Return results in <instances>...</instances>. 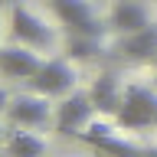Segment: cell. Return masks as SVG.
<instances>
[{"label": "cell", "mask_w": 157, "mask_h": 157, "mask_svg": "<svg viewBox=\"0 0 157 157\" xmlns=\"http://www.w3.org/2000/svg\"><path fill=\"white\" fill-rule=\"evenodd\" d=\"M115 124L121 131H141V128H157V88L147 85H128L121 108L115 115Z\"/></svg>", "instance_id": "obj_1"}, {"label": "cell", "mask_w": 157, "mask_h": 157, "mask_svg": "<svg viewBox=\"0 0 157 157\" xmlns=\"http://www.w3.org/2000/svg\"><path fill=\"white\" fill-rule=\"evenodd\" d=\"M29 88L46 98H66L75 88V69L69 59H46L39 72L29 78Z\"/></svg>", "instance_id": "obj_2"}, {"label": "cell", "mask_w": 157, "mask_h": 157, "mask_svg": "<svg viewBox=\"0 0 157 157\" xmlns=\"http://www.w3.org/2000/svg\"><path fill=\"white\" fill-rule=\"evenodd\" d=\"M10 33H13L17 43H23L29 49H46L52 43V29L46 26V20L39 13H33L26 3H13L10 7Z\"/></svg>", "instance_id": "obj_3"}, {"label": "cell", "mask_w": 157, "mask_h": 157, "mask_svg": "<svg viewBox=\"0 0 157 157\" xmlns=\"http://www.w3.org/2000/svg\"><path fill=\"white\" fill-rule=\"evenodd\" d=\"M49 7H52V13L59 17V23L69 26V33L95 36V39L105 36L108 26L98 23V17L92 13V7H88V0H49Z\"/></svg>", "instance_id": "obj_4"}, {"label": "cell", "mask_w": 157, "mask_h": 157, "mask_svg": "<svg viewBox=\"0 0 157 157\" xmlns=\"http://www.w3.org/2000/svg\"><path fill=\"white\" fill-rule=\"evenodd\" d=\"M92 115H95V105H92V95H82V92H72V95L62 98V105L56 108V131L59 134H78L92 124Z\"/></svg>", "instance_id": "obj_5"}, {"label": "cell", "mask_w": 157, "mask_h": 157, "mask_svg": "<svg viewBox=\"0 0 157 157\" xmlns=\"http://www.w3.org/2000/svg\"><path fill=\"white\" fill-rule=\"evenodd\" d=\"M7 118L17 128H39L49 121V98L39 95V92H26V95L10 98Z\"/></svg>", "instance_id": "obj_6"}, {"label": "cell", "mask_w": 157, "mask_h": 157, "mask_svg": "<svg viewBox=\"0 0 157 157\" xmlns=\"http://www.w3.org/2000/svg\"><path fill=\"white\" fill-rule=\"evenodd\" d=\"M75 137H82L85 144L98 147V151H105L108 157H141L144 154V147H137V144H131V141H124V137H118L108 124H88L85 131H78Z\"/></svg>", "instance_id": "obj_7"}, {"label": "cell", "mask_w": 157, "mask_h": 157, "mask_svg": "<svg viewBox=\"0 0 157 157\" xmlns=\"http://www.w3.org/2000/svg\"><path fill=\"white\" fill-rule=\"evenodd\" d=\"M39 66H43V59L36 56V49L29 46H3L0 49V72L7 78H33L39 72Z\"/></svg>", "instance_id": "obj_8"}, {"label": "cell", "mask_w": 157, "mask_h": 157, "mask_svg": "<svg viewBox=\"0 0 157 157\" xmlns=\"http://www.w3.org/2000/svg\"><path fill=\"white\" fill-rule=\"evenodd\" d=\"M151 23L147 17L144 3H137V0H115V7H111V17H108V26L118 29V33H137V29H144Z\"/></svg>", "instance_id": "obj_9"}, {"label": "cell", "mask_w": 157, "mask_h": 157, "mask_svg": "<svg viewBox=\"0 0 157 157\" xmlns=\"http://www.w3.org/2000/svg\"><path fill=\"white\" fill-rule=\"evenodd\" d=\"M92 105H95L98 115H118V108H121V98H124V92H121V82H118V75H111V72H105V75H98L95 82H92Z\"/></svg>", "instance_id": "obj_10"}, {"label": "cell", "mask_w": 157, "mask_h": 157, "mask_svg": "<svg viewBox=\"0 0 157 157\" xmlns=\"http://www.w3.org/2000/svg\"><path fill=\"white\" fill-rule=\"evenodd\" d=\"M121 52L134 62H154L157 59V23H147L137 33H128L121 39Z\"/></svg>", "instance_id": "obj_11"}, {"label": "cell", "mask_w": 157, "mask_h": 157, "mask_svg": "<svg viewBox=\"0 0 157 157\" xmlns=\"http://www.w3.org/2000/svg\"><path fill=\"white\" fill-rule=\"evenodd\" d=\"M7 147H10V157H43L46 154V141L29 134V131H13Z\"/></svg>", "instance_id": "obj_12"}, {"label": "cell", "mask_w": 157, "mask_h": 157, "mask_svg": "<svg viewBox=\"0 0 157 157\" xmlns=\"http://www.w3.org/2000/svg\"><path fill=\"white\" fill-rule=\"evenodd\" d=\"M98 52H101V39L69 33V39H66V59H92V56H98Z\"/></svg>", "instance_id": "obj_13"}, {"label": "cell", "mask_w": 157, "mask_h": 157, "mask_svg": "<svg viewBox=\"0 0 157 157\" xmlns=\"http://www.w3.org/2000/svg\"><path fill=\"white\" fill-rule=\"evenodd\" d=\"M7 108H10V95L0 88V115H7Z\"/></svg>", "instance_id": "obj_14"}, {"label": "cell", "mask_w": 157, "mask_h": 157, "mask_svg": "<svg viewBox=\"0 0 157 157\" xmlns=\"http://www.w3.org/2000/svg\"><path fill=\"white\" fill-rule=\"evenodd\" d=\"M141 157H157V147H144V154Z\"/></svg>", "instance_id": "obj_15"}, {"label": "cell", "mask_w": 157, "mask_h": 157, "mask_svg": "<svg viewBox=\"0 0 157 157\" xmlns=\"http://www.w3.org/2000/svg\"><path fill=\"white\" fill-rule=\"evenodd\" d=\"M3 3H10V0H0V7H3Z\"/></svg>", "instance_id": "obj_16"}, {"label": "cell", "mask_w": 157, "mask_h": 157, "mask_svg": "<svg viewBox=\"0 0 157 157\" xmlns=\"http://www.w3.org/2000/svg\"><path fill=\"white\" fill-rule=\"evenodd\" d=\"M154 69H157V59H154Z\"/></svg>", "instance_id": "obj_17"}, {"label": "cell", "mask_w": 157, "mask_h": 157, "mask_svg": "<svg viewBox=\"0 0 157 157\" xmlns=\"http://www.w3.org/2000/svg\"><path fill=\"white\" fill-rule=\"evenodd\" d=\"M0 134H3V128H0Z\"/></svg>", "instance_id": "obj_18"}]
</instances>
